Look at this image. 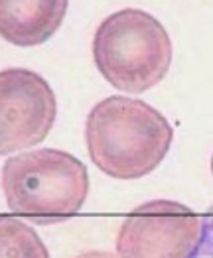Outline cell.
<instances>
[{
    "label": "cell",
    "mask_w": 213,
    "mask_h": 258,
    "mask_svg": "<svg viewBox=\"0 0 213 258\" xmlns=\"http://www.w3.org/2000/svg\"><path fill=\"white\" fill-rule=\"evenodd\" d=\"M174 45L162 22L140 8L109 14L93 36V61L109 85L144 93L170 71Z\"/></svg>",
    "instance_id": "obj_3"
},
{
    "label": "cell",
    "mask_w": 213,
    "mask_h": 258,
    "mask_svg": "<svg viewBox=\"0 0 213 258\" xmlns=\"http://www.w3.org/2000/svg\"><path fill=\"white\" fill-rule=\"evenodd\" d=\"M201 217L184 203L154 199L123 221L117 237L119 258H190L199 240Z\"/></svg>",
    "instance_id": "obj_4"
},
{
    "label": "cell",
    "mask_w": 213,
    "mask_h": 258,
    "mask_svg": "<svg viewBox=\"0 0 213 258\" xmlns=\"http://www.w3.org/2000/svg\"><path fill=\"white\" fill-rule=\"evenodd\" d=\"M211 173H213V156H211Z\"/></svg>",
    "instance_id": "obj_10"
},
{
    "label": "cell",
    "mask_w": 213,
    "mask_h": 258,
    "mask_svg": "<svg viewBox=\"0 0 213 258\" xmlns=\"http://www.w3.org/2000/svg\"><path fill=\"white\" fill-rule=\"evenodd\" d=\"M174 140L168 118L152 105L113 95L89 110L85 142L91 162L115 179H138L166 158Z\"/></svg>",
    "instance_id": "obj_1"
},
{
    "label": "cell",
    "mask_w": 213,
    "mask_h": 258,
    "mask_svg": "<svg viewBox=\"0 0 213 258\" xmlns=\"http://www.w3.org/2000/svg\"><path fill=\"white\" fill-rule=\"evenodd\" d=\"M190 258H213V205L201 217V233Z\"/></svg>",
    "instance_id": "obj_8"
},
{
    "label": "cell",
    "mask_w": 213,
    "mask_h": 258,
    "mask_svg": "<svg viewBox=\"0 0 213 258\" xmlns=\"http://www.w3.org/2000/svg\"><path fill=\"white\" fill-rule=\"evenodd\" d=\"M0 258H51L34 227L20 217H0Z\"/></svg>",
    "instance_id": "obj_7"
},
{
    "label": "cell",
    "mask_w": 213,
    "mask_h": 258,
    "mask_svg": "<svg viewBox=\"0 0 213 258\" xmlns=\"http://www.w3.org/2000/svg\"><path fill=\"white\" fill-rule=\"evenodd\" d=\"M69 0H0V38L18 47L45 43L62 26Z\"/></svg>",
    "instance_id": "obj_6"
},
{
    "label": "cell",
    "mask_w": 213,
    "mask_h": 258,
    "mask_svg": "<svg viewBox=\"0 0 213 258\" xmlns=\"http://www.w3.org/2000/svg\"><path fill=\"white\" fill-rule=\"evenodd\" d=\"M73 258H119V256L113 254V252H109V250H85V252H81V254H77V256Z\"/></svg>",
    "instance_id": "obj_9"
},
{
    "label": "cell",
    "mask_w": 213,
    "mask_h": 258,
    "mask_svg": "<svg viewBox=\"0 0 213 258\" xmlns=\"http://www.w3.org/2000/svg\"><path fill=\"white\" fill-rule=\"evenodd\" d=\"M8 209L36 225L69 221L89 195V172L73 154L56 148L18 152L0 172Z\"/></svg>",
    "instance_id": "obj_2"
},
{
    "label": "cell",
    "mask_w": 213,
    "mask_h": 258,
    "mask_svg": "<svg viewBox=\"0 0 213 258\" xmlns=\"http://www.w3.org/2000/svg\"><path fill=\"white\" fill-rule=\"evenodd\" d=\"M56 116V93L40 73L24 67L0 71V156L38 146Z\"/></svg>",
    "instance_id": "obj_5"
}]
</instances>
